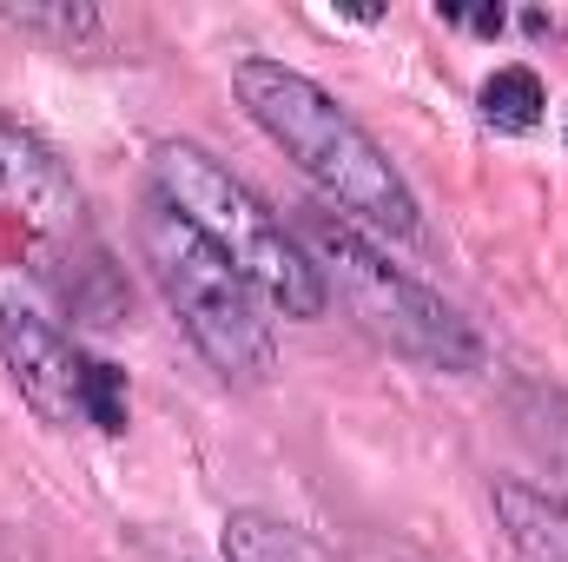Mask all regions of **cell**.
Segmentation results:
<instances>
[{"mask_svg":"<svg viewBox=\"0 0 568 562\" xmlns=\"http://www.w3.org/2000/svg\"><path fill=\"white\" fill-rule=\"evenodd\" d=\"M232 80H239L245 113L297 159V172L324 199H337L344 212H357L364 225H377L390 239H417L424 219H417V199H410L404 172L311 73H297L284 60H239Z\"/></svg>","mask_w":568,"mask_h":562,"instance_id":"obj_1","label":"cell"},{"mask_svg":"<svg viewBox=\"0 0 568 562\" xmlns=\"http://www.w3.org/2000/svg\"><path fill=\"white\" fill-rule=\"evenodd\" d=\"M152 192H159L239 279L252 284L265 304H278L284 318H317V311H324L331 291L317 279V265L297 252V239L265 212V199H258L245 179H232L212 152H199V145H185V140H159L152 145Z\"/></svg>","mask_w":568,"mask_h":562,"instance_id":"obj_2","label":"cell"},{"mask_svg":"<svg viewBox=\"0 0 568 562\" xmlns=\"http://www.w3.org/2000/svg\"><path fill=\"white\" fill-rule=\"evenodd\" d=\"M304 239H311V265H317L324 291H337V298L351 304V318H357L377 344H390L397 358H410V364H424V371H456V378L489 364L483 331H476L456 304H443L436 291H424L410 272H397L351 219L311 212V219H304Z\"/></svg>","mask_w":568,"mask_h":562,"instance_id":"obj_3","label":"cell"},{"mask_svg":"<svg viewBox=\"0 0 568 562\" xmlns=\"http://www.w3.org/2000/svg\"><path fill=\"white\" fill-rule=\"evenodd\" d=\"M140 245H145V265H152L159 291H165V304H172V318L219 364V378L265 384L272 364H278V344H272V318H265L258 291L239 279L159 192L145 199V212H140Z\"/></svg>","mask_w":568,"mask_h":562,"instance_id":"obj_4","label":"cell"},{"mask_svg":"<svg viewBox=\"0 0 568 562\" xmlns=\"http://www.w3.org/2000/svg\"><path fill=\"white\" fill-rule=\"evenodd\" d=\"M0 364H7V378L20 384V398L47 423H87L80 418L87 358L60 331V318L40 298V284L20 279V272H0Z\"/></svg>","mask_w":568,"mask_h":562,"instance_id":"obj_5","label":"cell"},{"mask_svg":"<svg viewBox=\"0 0 568 562\" xmlns=\"http://www.w3.org/2000/svg\"><path fill=\"white\" fill-rule=\"evenodd\" d=\"M0 219L27 225V232H73L80 225V185L73 172L33 140L27 127H13L0 113Z\"/></svg>","mask_w":568,"mask_h":562,"instance_id":"obj_6","label":"cell"},{"mask_svg":"<svg viewBox=\"0 0 568 562\" xmlns=\"http://www.w3.org/2000/svg\"><path fill=\"white\" fill-rule=\"evenodd\" d=\"M496 510L509 543L529 562H568V503L536 483H496Z\"/></svg>","mask_w":568,"mask_h":562,"instance_id":"obj_7","label":"cell"},{"mask_svg":"<svg viewBox=\"0 0 568 562\" xmlns=\"http://www.w3.org/2000/svg\"><path fill=\"white\" fill-rule=\"evenodd\" d=\"M219 550H225V562H337L324 543H311L304 530L272 523V516H252V510L225 523Z\"/></svg>","mask_w":568,"mask_h":562,"instance_id":"obj_8","label":"cell"},{"mask_svg":"<svg viewBox=\"0 0 568 562\" xmlns=\"http://www.w3.org/2000/svg\"><path fill=\"white\" fill-rule=\"evenodd\" d=\"M476 107H483V120H489L496 133H536V127H542L549 93H542L536 67H496V73L483 80Z\"/></svg>","mask_w":568,"mask_h":562,"instance_id":"obj_9","label":"cell"},{"mask_svg":"<svg viewBox=\"0 0 568 562\" xmlns=\"http://www.w3.org/2000/svg\"><path fill=\"white\" fill-rule=\"evenodd\" d=\"M0 20L20 27V33H53V40H67V47L106 33V13L87 7V0H47V7H40V0H0Z\"/></svg>","mask_w":568,"mask_h":562,"instance_id":"obj_10","label":"cell"},{"mask_svg":"<svg viewBox=\"0 0 568 562\" xmlns=\"http://www.w3.org/2000/svg\"><path fill=\"white\" fill-rule=\"evenodd\" d=\"M80 418L106 436L126 430V371L106 364V358H87V378H80Z\"/></svg>","mask_w":568,"mask_h":562,"instance_id":"obj_11","label":"cell"},{"mask_svg":"<svg viewBox=\"0 0 568 562\" xmlns=\"http://www.w3.org/2000/svg\"><path fill=\"white\" fill-rule=\"evenodd\" d=\"M529 404H542V423H529V436H536V443H556V436H562V450H549V463L568 470V404L556 391H529Z\"/></svg>","mask_w":568,"mask_h":562,"instance_id":"obj_12","label":"cell"},{"mask_svg":"<svg viewBox=\"0 0 568 562\" xmlns=\"http://www.w3.org/2000/svg\"><path fill=\"white\" fill-rule=\"evenodd\" d=\"M436 20L469 27V33H483V40H496V33L509 27V13H503V7H456V0H436Z\"/></svg>","mask_w":568,"mask_h":562,"instance_id":"obj_13","label":"cell"}]
</instances>
